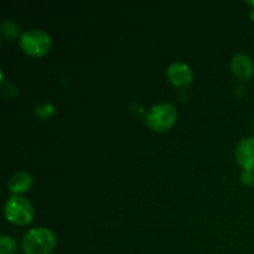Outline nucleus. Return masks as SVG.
<instances>
[{"mask_svg":"<svg viewBox=\"0 0 254 254\" xmlns=\"http://www.w3.org/2000/svg\"><path fill=\"white\" fill-rule=\"evenodd\" d=\"M21 246L25 254H50L56 246V236L49 228H34L24 236Z\"/></svg>","mask_w":254,"mask_h":254,"instance_id":"1","label":"nucleus"},{"mask_svg":"<svg viewBox=\"0 0 254 254\" xmlns=\"http://www.w3.org/2000/svg\"><path fill=\"white\" fill-rule=\"evenodd\" d=\"M236 159L245 170L254 171V138H246L236 148Z\"/></svg>","mask_w":254,"mask_h":254,"instance_id":"5","label":"nucleus"},{"mask_svg":"<svg viewBox=\"0 0 254 254\" xmlns=\"http://www.w3.org/2000/svg\"><path fill=\"white\" fill-rule=\"evenodd\" d=\"M168 76L171 83L176 87H188L192 82V72L186 64L175 62L168 68Z\"/></svg>","mask_w":254,"mask_h":254,"instance_id":"6","label":"nucleus"},{"mask_svg":"<svg viewBox=\"0 0 254 254\" xmlns=\"http://www.w3.org/2000/svg\"><path fill=\"white\" fill-rule=\"evenodd\" d=\"M251 19H252L254 21V9L252 10V11H251Z\"/></svg>","mask_w":254,"mask_h":254,"instance_id":"12","label":"nucleus"},{"mask_svg":"<svg viewBox=\"0 0 254 254\" xmlns=\"http://www.w3.org/2000/svg\"><path fill=\"white\" fill-rule=\"evenodd\" d=\"M176 119H178V111L175 107L169 103H160L151 108L146 118V123L154 131L163 133L169 130L175 124Z\"/></svg>","mask_w":254,"mask_h":254,"instance_id":"4","label":"nucleus"},{"mask_svg":"<svg viewBox=\"0 0 254 254\" xmlns=\"http://www.w3.org/2000/svg\"><path fill=\"white\" fill-rule=\"evenodd\" d=\"M5 216L7 221L16 226L29 225L34 217V207L27 198L20 195L10 196L5 203Z\"/></svg>","mask_w":254,"mask_h":254,"instance_id":"2","label":"nucleus"},{"mask_svg":"<svg viewBox=\"0 0 254 254\" xmlns=\"http://www.w3.org/2000/svg\"><path fill=\"white\" fill-rule=\"evenodd\" d=\"M17 250L16 241L4 235L0 238V254H14Z\"/></svg>","mask_w":254,"mask_h":254,"instance_id":"9","label":"nucleus"},{"mask_svg":"<svg viewBox=\"0 0 254 254\" xmlns=\"http://www.w3.org/2000/svg\"><path fill=\"white\" fill-rule=\"evenodd\" d=\"M231 69L233 74L241 81H247L252 77L254 72V64L252 59L247 55H236L231 62Z\"/></svg>","mask_w":254,"mask_h":254,"instance_id":"7","label":"nucleus"},{"mask_svg":"<svg viewBox=\"0 0 254 254\" xmlns=\"http://www.w3.org/2000/svg\"><path fill=\"white\" fill-rule=\"evenodd\" d=\"M32 186V176L26 171L14 174L9 181V190L15 195H20L29 191Z\"/></svg>","mask_w":254,"mask_h":254,"instance_id":"8","label":"nucleus"},{"mask_svg":"<svg viewBox=\"0 0 254 254\" xmlns=\"http://www.w3.org/2000/svg\"><path fill=\"white\" fill-rule=\"evenodd\" d=\"M1 34H2V36L7 40L16 39L20 34L19 26H17L14 21L6 20V21L2 22V25H1Z\"/></svg>","mask_w":254,"mask_h":254,"instance_id":"10","label":"nucleus"},{"mask_svg":"<svg viewBox=\"0 0 254 254\" xmlns=\"http://www.w3.org/2000/svg\"><path fill=\"white\" fill-rule=\"evenodd\" d=\"M20 45L25 54L29 56L41 57L51 49V37L44 30L32 29L21 35Z\"/></svg>","mask_w":254,"mask_h":254,"instance_id":"3","label":"nucleus"},{"mask_svg":"<svg viewBox=\"0 0 254 254\" xmlns=\"http://www.w3.org/2000/svg\"><path fill=\"white\" fill-rule=\"evenodd\" d=\"M248 4H250V5H254V1H253V2L250 1V2H248Z\"/></svg>","mask_w":254,"mask_h":254,"instance_id":"13","label":"nucleus"},{"mask_svg":"<svg viewBox=\"0 0 254 254\" xmlns=\"http://www.w3.org/2000/svg\"><path fill=\"white\" fill-rule=\"evenodd\" d=\"M241 181L245 184L246 186H252L254 185V171L245 170L241 176Z\"/></svg>","mask_w":254,"mask_h":254,"instance_id":"11","label":"nucleus"}]
</instances>
